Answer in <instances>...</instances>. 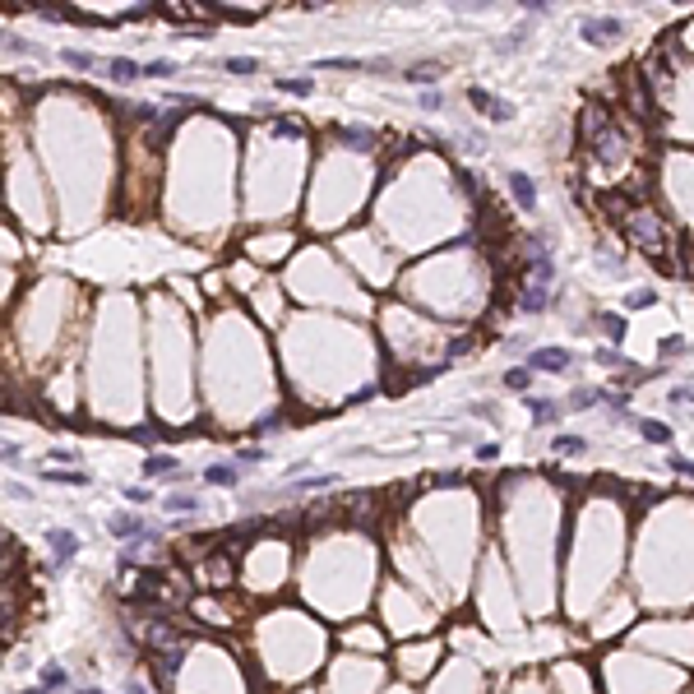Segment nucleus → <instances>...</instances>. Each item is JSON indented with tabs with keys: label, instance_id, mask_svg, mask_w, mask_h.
Wrapping results in <instances>:
<instances>
[{
	"label": "nucleus",
	"instance_id": "1",
	"mask_svg": "<svg viewBox=\"0 0 694 694\" xmlns=\"http://www.w3.org/2000/svg\"><path fill=\"white\" fill-rule=\"evenodd\" d=\"M625 231H629V241L639 245V250H648V255H667V227H662L657 218H653L648 209H634V213H625Z\"/></svg>",
	"mask_w": 694,
	"mask_h": 694
},
{
	"label": "nucleus",
	"instance_id": "2",
	"mask_svg": "<svg viewBox=\"0 0 694 694\" xmlns=\"http://www.w3.org/2000/svg\"><path fill=\"white\" fill-rule=\"evenodd\" d=\"M532 366H537V371H565V366H570V352H560V347L532 352Z\"/></svg>",
	"mask_w": 694,
	"mask_h": 694
},
{
	"label": "nucleus",
	"instance_id": "3",
	"mask_svg": "<svg viewBox=\"0 0 694 694\" xmlns=\"http://www.w3.org/2000/svg\"><path fill=\"white\" fill-rule=\"evenodd\" d=\"M75 546H79V541H75V532H65V528H56V532H51V551H56V565H65L70 555H75Z\"/></svg>",
	"mask_w": 694,
	"mask_h": 694
},
{
	"label": "nucleus",
	"instance_id": "4",
	"mask_svg": "<svg viewBox=\"0 0 694 694\" xmlns=\"http://www.w3.org/2000/svg\"><path fill=\"white\" fill-rule=\"evenodd\" d=\"M509 186H514L518 209H532V204H537V195H532V181L523 176V172H509Z\"/></svg>",
	"mask_w": 694,
	"mask_h": 694
},
{
	"label": "nucleus",
	"instance_id": "5",
	"mask_svg": "<svg viewBox=\"0 0 694 694\" xmlns=\"http://www.w3.org/2000/svg\"><path fill=\"white\" fill-rule=\"evenodd\" d=\"M111 75L121 79V84H130V79H139V75H143V65H134V60H125V56H116V60H111Z\"/></svg>",
	"mask_w": 694,
	"mask_h": 694
},
{
	"label": "nucleus",
	"instance_id": "6",
	"mask_svg": "<svg viewBox=\"0 0 694 694\" xmlns=\"http://www.w3.org/2000/svg\"><path fill=\"white\" fill-rule=\"evenodd\" d=\"M111 532H116V537H139V518L134 514H121V518H111Z\"/></svg>",
	"mask_w": 694,
	"mask_h": 694
},
{
	"label": "nucleus",
	"instance_id": "7",
	"mask_svg": "<svg viewBox=\"0 0 694 694\" xmlns=\"http://www.w3.org/2000/svg\"><path fill=\"white\" fill-rule=\"evenodd\" d=\"M204 482H213V486H231V482H236V468H227V463H218V468H204Z\"/></svg>",
	"mask_w": 694,
	"mask_h": 694
},
{
	"label": "nucleus",
	"instance_id": "8",
	"mask_svg": "<svg viewBox=\"0 0 694 694\" xmlns=\"http://www.w3.org/2000/svg\"><path fill=\"white\" fill-rule=\"evenodd\" d=\"M227 70H231V75H255V70H259V60H250V56H231Z\"/></svg>",
	"mask_w": 694,
	"mask_h": 694
},
{
	"label": "nucleus",
	"instance_id": "9",
	"mask_svg": "<svg viewBox=\"0 0 694 694\" xmlns=\"http://www.w3.org/2000/svg\"><path fill=\"white\" fill-rule=\"evenodd\" d=\"M505 385L514 389V394H523V389L532 385V375H528V371H509V375H505Z\"/></svg>",
	"mask_w": 694,
	"mask_h": 694
},
{
	"label": "nucleus",
	"instance_id": "10",
	"mask_svg": "<svg viewBox=\"0 0 694 694\" xmlns=\"http://www.w3.org/2000/svg\"><path fill=\"white\" fill-rule=\"evenodd\" d=\"M148 473H176V458H167V454H153V458H148Z\"/></svg>",
	"mask_w": 694,
	"mask_h": 694
},
{
	"label": "nucleus",
	"instance_id": "11",
	"mask_svg": "<svg viewBox=\"0 0 694 694\" xmlns=\"http://www.w3.org/2000/svg\"><path fill=\"white\" fill-rule=\"evenodd\" d=\"M579 449H584L579 435H560V440H555V454H579Z\"/></svg>",
	"mask_w": 694,
	"mask_h": 694
},
{
	"label": "nucleus",
	"instance_id": "12",
	"mask_svg": "<svg viewBox=\"0 0 694 694\" xmlns=\"http://www.w3.org/2000/svg\"><path fill=\"white\" fill-rule=\"evenodd\" d=\"M42 685H56V690H60V685H70V676L60 671V667H46V671H42Z\"/></svg>",
	"mask_w": 694,
	"mask_h": 694
},
{
	"label": "nucleus",
	"instance_id": "13",
	"mask_svg": "<svg viewBox=\"0 0 694 694\" xmlns=\"http://www.w3.org/2000/svg\"><path fill=\"white\" fill-rule=\"evenodd\" d=\"M143 75L162 79V75H176V65H172V60H153V65H143Z\"/></svg>",
	"mask_w": 694,
	"mask_h": 694
},
{
	"label": "nucleus",
	"instance_id": "14",
	"mask_svg": "<svg viewBox=\"0 0 694 694\" xmlns=\"http://www.w3.org/2000/svg\"><path fill=\"white\" fill-rule=\"evenodd\" d=\"M643 435H648V440H667V435H671V430L662 426V421H643Z\"/></svg>",
	"mask_w": 694,
	"mask_h": 694
},
{
	"label": "nucleus",
	"instance_id": "15",
	"mask_svg": "<svg viewBox=\"0 0 694 694\" xmlns=\"http://www.w3.org/2000/svg\"><path fill=\"white\" fill-rule=\"evenodd\" d=\"M65 60H70V65H79V70L93 65V56H84V51H65Z\"/></svg>",
	"mask_w": 694,
	"mask_h": 694
},
{
	"label": "nucleus",
	"instance_id": "16",
	"mask_svg": "<svg viewBox=\"0 0 694 694\" xmlns=\"http://www.w3.org/2000/svg\"><path fill=\"white\" fill-rule=\"evenodd\" d=\"M532 412H537L541 421H551V417H555V403H546V398H541V403H532Z\"/></svg>",
	"mask_w": 694,
	"mask_h": 694
},
{
	"label": "nucleus",
	"instance_id": "17",
	"mask_svg": "<svg viewBox=\"0 0 694 694\" xmlns=\"http://www.w3.org/2000/svg\"><path fill=\"white\" fill-rule=\"evenodd\" d=\"M283 89H287V93H297V98H306V93H310V84H301V79H287Z\"/></svg>",
	"mask_w": 694,
	"mask_h": 694
},
{
	"label": "nucleus",
	"instance_id": "18",
	"mask_svg": "<svg viewBox=\"0 0 694 694\" xmlns=\"http://www.w3.org/2000/svg\"><path fill=\"white\" fill-rule=\"evenodd\" d=\"M653 301H657V297H653V292H634V297H629V306L639 310V306H653Z\"/></svg>",
	"mask_w": 694,
	"mask_h": 694
},
{
	"label": "nucleus",
	"instance_id": "19",
	"mask_svg": "<svg viewBox=\"0 0 694 694\" xmlns=\"http://www.w3.org/2000/svg\"><path fill=\"white\" fill-rule=\"evenodd\" d=\"M671 468H676V473H685V477H694V463H685V458H671Z\"/></svg>",
	"mask_w": 694,
	"mask_h": 694
},
{
	"label": "nucleus",
	"instance_id": "20",
	"mask_svg": "<svg viewBox=\"0 0 694 694\" xmlns=\"http://www.w3.org/2000/svg\"><path fill=\"white\" fill-rule=\"evenodd\" d=\"M79 694H102V690H79Z\"/></svg>",
	"mask_w": 694,
	"mask_h": 694
}]
</instances>
